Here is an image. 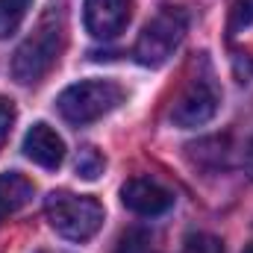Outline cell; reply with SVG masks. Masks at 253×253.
<instances>
[{
	"instance_id": "cell-3",
	"label": "cell",
	"mask_w": 253,
	"mask_h": 253,
	"mask_svg": "<svg viewBox=\"0 0 253 253\" xmlns=\"http://www.w3.org/2000/svg\"><path fill=\"white\" fill-rule=\"evenodd\" d=\"M44 215L50 227L71 242H88L103 227V206L88 194L53 191L44 200Z\"/></svg>"
},
{
	"instance_id": "cell-10",
	"label": "cell",
	"mask_w": 253,
	"mask_h": 253,
	"mask_svg": "<svg viewBox=\"0 0 253 253\" xmlns=\"http://www.w3.org/2000/svg\"><path fill=\"white\" fill-rule=\"evenodd\" d=\"M30 6H33V0H0V39H9L18 33Z\"/></svg>"
},
{
	"instance_id": "cell-15",
	"label": "cell",
	"mask_w": 253,
	"mask_h": 253,
	"mask_svg": "<svg viewBox=\"0 0 253 253\" xmlns=\"http://www.w3.org/2000/svg\"><path fill=\"white\" fill-rule=\"evenodd\" d=\"M18 112H15V103L9 97H0V147L6 144L9 132H12V124H15Z\"/></svg>"
},
{
	"instance_id": "cell-2",
	"label": "cell",
	"mask_w": 253,
	"mask_h": 253,
	"mask_svg": "<svg viewBox=\"0 0 253 253\" xmlns=\"http://www.w3.org/2000/svg\"><path fill=\"white\" fill-rule=\"evenodd\" d=\"M124 103V88L115 80H80L56 97V109L68 124H91Z\"/></svg>"
},
{
	"instance_id": "cell-5",
	"label": "cell",
	"mask_w": 253,
	"mask_h": 253,
	"mask_svg": "<svg viewBox=\"0 0 253 253\" xmlns=\"http://www.w3.org/2000/svg\"><path fill=\"white\" fill-rule=\"evenodd\" d=\"M218 106H221V94L212 77H191L171 106V121L183 129H194L209 124L218 115Z\"/></svg>"
},
{
	"instance_id": "cell-4",
	"label": "cell",
	"mask_w": 253,
	"mask_h": 253,
	"mask_svg": "<svg viewBox=\"0 0 253 253\" xmlns=\"http://www.w3.org/2000/svg\"><path fill=\"white\" fill-rule=\"evenodd\" d=\"M186 30H189V15L180 9V6H162L138 33V42H135V59L147 68H156V65L168 62L171 53L180 47V42L186 39Z\"/></svg>"
},
{
	"instance_id": "cell-17",
	"label": "cell",
	"mask_w": 253,
	"mask_h": 253,
	"mask_svg": "<svg viewBox=\"0 0 253 253\" xmlns=\"http://www.w3.org/2000/svg\"><path fill=\"white\" fill-rule=\"evenodd\" d=\"M36 253H59V251H36Z\"/></svg>"
},
{
	"instance_id": "cell-6",
	"label": "cell",
	"mask_w": 253,
	"mask_h": 253,
	"mask_svg": "<svg viewBox=\"0 0 253 253\" xmlns=\"http://www.w3.org/2000/svg\"><path fill=\"white\" fill-rule=\"evenodd\" d=\"M132 18V0H85V30L94 39H115L118 33H124V27Z\"/></svg>"
},
{
	"instance_id": "cell-18",
	"label": "cell",
	"mask_w": 253,
	"mask_h": 253,
	"mask_svg": "<svg viewBox=\"0 0 253 253\" xmlns=\"http://www.w3.org/2000/svg\"><path fill=\"white\" fill-rule=\"evenodd\" d=\"M245 253H253V245H251V248H245Z\"/></svg>"
},
{
	"instance_id": "cell-12",
	"label": "cell",
	"mask_w": 253,
	"mask_h": 253,
	"mask_svg": "<svg viewBox=\"0 0 253 253\" xmlns=\"http://www.w3.org/2000/svg\"><path fill=\"white\" fill-rule=\"evenodd\" d=\"M183 253H224V245L209 233H191L183 242Z\"/></svg>"
},
{
	"instance_id": "cell-16",
	"label": "cell",
	"mask_w": 253,
	"mask_h": 253,
	"mask_svg": "<svg viewBox=\"0 0 253 253\" xmlns=\"http://www.w3.org/2000/svg\"><path fill=\"white\" fill-rule=\"evenodd\" d=\"M248 174H251V180H253V144H251V150H248Z\"/></svg>"
},
{
	"instance_id": "cell-1",
	"label": "cell",
	"mask_w": 253,
	"mask_h": 253,
	"mask_svg": "<svg viewBox=\"0 0 253 253\" xmlns=\"http://www.w3.org/2000/svg\"><path fill=\"white\" fill-rule=\"evenodd\" d=\"M62 47H65V24H62V15L53 9V12H47L39 21V27L15 50V56H12V77L21 85L42 83L50 74V68L59 62Z\"/></svg>"
},
{
	"instance_id": "cell-8",
	"label": "cell",
	"mask_w": 253,
	"mask_h": 253,
	"mask_svg": "<svg viewBox=\"0 0 253 253\" xmlns=\"http://www.w3.org/2000/svg\"><path fill=\"white\" fill-rule=\"evenodd\" d=\"M24 153L27 159H33L36 165L56 171L65 159V141L59 138V132L47 124H33L24 135Z\"/></svg>"
},
{
	"instance_id": "cell-13",
	"label": "cell",
	"mask_w": 253,
	"mask_h": 253,
	"mask_svg": "<svg viewBox=\"0 0 253 253\" xmlns=\"http://www.w3.org/2000/svg\"><path fill=\"white\" fill-rule=\"evenodd\" d=\"M253 27V0H233L230 9V36Z\"/></svg>"
},
{
	"instance_id": "cell-7",
	"label": "cell",
	"mask_w": 253,
	"mask_h": 253,
	"mask_svg": "<svg viewBox=\"0 0 253 253\" xmlns=\"http://www.w3.org/2000/svg\"><path fill=\"white\" fill-rule=\"evenodd\" d=\"M121 200L129 212L135 215H144V218H153V215H162L174 206V194L165 189L162 183L150 180V177H132L126 180L124 189H121Z\"/></svg>"
},
{
	"instance_id": "cell-9",
	"label": "cell",
	"mask_w": 253,
	"mask_h": 253,
	"mask_svg": "<svg viewBox=\"0 0 253 253\" xmlns=\"http://www.w3.org/2000/svg\"><path fill=\"white\" fill-rule=\"evenodd\" d=\"M36 194V186L18 174V171H9V174H0V221L21 212Z\"/></svg>"
},
{
	"instance_id": "cell-14",
	"label": "cell",
	"mask_w": 253,
	"mask_h": 253,
	"mask_svg": "<svg viewBox=\"0 0 253 253\" xmlns=\"http://www.w3.org/2000/svg\"><path fill=\"white\" fill-rule=\"evenodd\" d=\"M115 253H150V239L144 230H126L118 242Z\"/></svg>"
},
{
	"instance_id": "cell-11",
	"label": "cell",
	"mask_w": 253,
	"mask_h": 253,
	"mask_svg": "<svg viewBox=\"0 0 253 253\" xmlns=\"http://www.w3.org/2000/svg\"><path fill=\"white\" fill-rule=\"evenodd\" d=\"M74 168H77V174H80L83 180H97V177L103 174V168H106V159H103L100 150H94V147H83V150L77 153Z\"/></svg>"
}]
</instances>
